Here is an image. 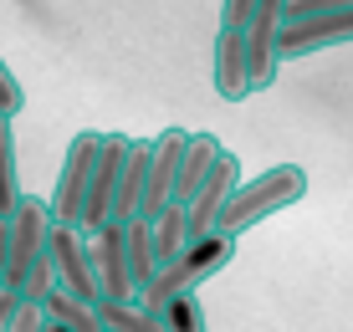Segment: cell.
I'll return each mask as SVG.
<instances>
[{"label": "cell", "mask_w": 353, "mask_h": 332, "mask_svg": "<svg viewBox=\"0 0 353 332\" xmlns=\"http://www.w3.org/2000/svg\"><path fill=\"white\" fill-rule=\"evenodd\" d=\"M46 332H67V327H62V322H46Z\"/></svg>", "instance_id": "484cf974"}, {"label": "cell", "mask_w": 353, "mask_h": 332, "mask_svg": "<svg viewBox=\"0 0 353 332\" xmlns=\"http://www.w3.org/2000/svg\"><path fill=\"white\" fill-rule=\"evenodd\" d=\"M46 261H52V276H57V291L97 307L103 302V287L92 276V256H88V236L77 225H57L52 220V236H46Z\"/></svg>", "instance_id": "277c9868"}, {"label": "cell", "mask_w": 353, "mask_h": 332, "mask_svg": "<svg viewBox=\"0 0 353 332\" xmlns=\"http://www.w3.org/2000/svg\"><path fill=\"white\" fill-rule=\"evenodd\" d=\"M348 41H353V10H333V16H312V21H287L282 26V61L327 52V46H348Z\"/></svg>", "instance_id": "30bf717a"}, {"label": "cell", "mask_w": 353, "mask_h": 332, "mask_svg": "<svg viewBox=\"0 0 353 332\" xmlns=\"http://www.w3.org/2000/svg\"><path fill=\"white\" fill-rule=\"evenodd\" d=\"M97 317H103V332H164V322L139 302H97Z\"/></svg>", "instance_id": "e0dca14e"}, {"label": "cell", "mask_w": 353, "mask_h": 332, "mask_svg": "<svg viewBox=\"0 0 353 332\" xmlns=\"http://www.w3.org/2000/svg\"><path fill=\"white\" fill-rule=\"evenodd\" d=\"M246 184V169H241V158L236 154H221V164L210 169V179L194 189V200L185 205L190 210V240H200V236H210L215 225H221V215H225V205L236 200V189Z\"/></svg>", "instance_id": "52a82bcc"}, {"label": "cell", "mask_w": 353, "mask_h": 332, "mask_svg": "<svg viewBox=\"0 0 353 332\" xmlns=\"http://www.w3.org/2000/svg\"><path fill=\"white\" fill-rule=\"evenodd\" d=\"M246 41V77H251V92L272 87L276 72H282V0H261L251 26L241 31Z\"/></svg>", "instance_id": "8992f818"}, {"label": "cell", "mask_w": 353, "mask_h": 332, "mask_svg": "<svg viewBox=\"0 0 353 332\" xmlns=\"http://www.w3.org/2000/svg\"><path fill=\"white\" fill-rule=\"evenodd\" d=\"M221 154H225V143L215 138V133H190V138H185V154H179V174H174V200H179V205H190V200H194V189L210 179V169L221 164Z\"/></svg>", "instance_id": "7c38bea8"}, {"label": "cell", "mask_w": 353, "mask_h": 332, "mask_svg": "<svg viewBox=\"0 0 353 332\" xmlns=\"http://www.w3.org/2000/svg\"><path fill=\"white\" fill-rule=\"evenodd\" d=\"M97 154H103V133L82 128L77 138L67 143V158H62V174H57V189L46 194V210H52L57 225H77L82 215V200H88V179L97 169Z\"/></svg>", "instance_id": "3957f363"}, {"label": "cell", "mask_w": 353, "mask_h": 332, "mask_svg": "<svg viewBox=\"0 0 353 332\" xmlns=\"http://www.w3.org/2000/svg\"><path fill=\"white\" fill-rule=\"evenodd\" d=\"M256 6L261 0H225L221 6V31H246L251 16H256Z\"/></svg>", "instance_id": "603a6c76"}, {"label": "cell", "mask_w": 353, "mask_h": 332, "mask_svg": "<svg viewBox=\"0 0 353 332\" xmlns=\"http://www.w3.org/2000/svg\"><path fill=\"white\" fill-rule=\"evenodd\" d=\"M302 194H307V174H302L297 164H276V169H266V174H256V179L241 184L236 200L225 205V215H221V225H215V230H225V236L241 240L251 225H261V220H272L276 210L297 205Z\"/></svg>", "instance_id": "7a4b0ae2"}, {"label": "cell", "mask_w": 353, "mask_h": 332, "mask_svg": "<svg viewBox=\"0 0 353 332\" xmlns=\"http://www.w3.org/2000/svg\"><path fill=\"white\" fill-rule=\"evenodd\" d=\"M123 256H128V276L133 287H149L154 276H159V256H154V220H128L123 225Z\"/></svg>", "instance_id": "5bb4252c"}, {"label": "cell", "mask_w": 353, "mask_h": 332, "mask_svg": "<svg viewBox=\"0 0 353 332\" xmlns=\"http://www.w3.org/2000/svg\"><path fill=\"white\" fill-rule=\"evenodd\" d=\"M21 169H16V133H10V118H0V220L16 215L21 205Z\"/></svg>", "instance_id": "2e32d148"}, {"label": "cell", "mask_w": 353, "mask_h": 332, "mask_svg": "<svg viewBox=\"0 0 353 332\" xmlns=\"http://www.w3.org/2000/svg\"><path fill=\"white\" fill-rule=\"evenodd\" d=\"M185 251H190V210L179 200H169L164 210L154 215V256H159V266H169Z\"/></svg>", "instance_id": "9a60e30c"}, {"label": "cell", "mask_w": 353, "mask_h": 332, "mask_svg": "<svg viewBox=\"0 0 353 332\" xmlns=\"http://www.w3.org/2000/svg\"><path fill=\"white\" fill-rule=\"evenodd\" d=\"M333 10H353V0H282V26H287V21L333 16Z\"/></svg>", "instance_id": "ffe728a7"}, {"label": "cell", "mask_w": 353, "mask_h": 332, "mask_svg": "<svg viewBox=\"0 0 353 332\" xmlns=\"http://www.w3.org/2000/svg\"><path fill=\"white\" fill-rule=\"evenodd\" d=\"M46 302H21L16 317H10V332H46Z\"/></svg>", "instance_id": "7402d4cb"}, {"label": "cell", "mask_w": 353, "mask_h": 332, "mask_svg": "<svg viewBox=\"0 0 353 332\" xmlns=\"http://www.w3.org/2000/svg\"><path fill=\"white\" fill-rule=\"evenodd\" d=\"M128 149H133V138H123V133H103V154H97V169L88 179V200H82V215H77L82 236H92L97 225L113 220V194H118V179H123Z\"/></svg>", "instance_id": "5b68a950"}, {"label": "cell", "mask_w": 353, "mask_h": 332, "mask_svg": "<svg viewBox=\"0 0 353 332\" xmlns=\"http://www.w3.org/2000/svg\"><path fill=\"white\" fill-rule=\"evenodd\" d=\"M21 107H26V92H21L16 72L6 67V56H0V118H16Z\"/></svg>", "instance_id": "44dd1931"}, {"label": "cell", "mask_w": 353, "mask_h": 332, "mask_svg": "<svg viewBox=\"0 0 353 332\" xmlns=\"http://www.w3.org/2000/svg\"><path fill=\"white\" fill-rule=\"evenodd\" d=\"M149 154H154V138H133V149L123 158V179H118V194H113V220L118 225H128V220H139L143 210V179H149Z\"/></svg>", "instance_id": "4fadbf2b"}, {"label": "cell", "mask_w": 353, "mask_h": 332, "mask_svg": "<svg viewBox=\"0 0 353 332\" xmlns=\"http://www.w3.org/2000/svg\"><path fill=\"white\" fill-rule=\"evenodd\" d=\"M6 251H10V230H6V220H0V281H6Z\"/></svg>", "instance_id": "d4e9b609"}, {"label": "cell", "mask_w": 353, "mask_h": 332, "mask_svg": "<svg viewBox=\"0 0 353 332\" xmlns=\"http://www.w3.org/2000/svg\"><path fill=\"white\" fill-rule=\"evenodd\" d=\"M185 128H164L159 138H154V154H149V179H143V220H154L164 210L169 200H174V174H179V154H185Z\"/></svg>", "instance_id": "9c48e42d"}, {"label": "cell", "mask_w": 353, "mask_h": 332, "mask_svg": "<svg viewBox=\"0 0 353 332\" xmlns=\"http://www.w3.org/2000/svg\"><path fill=\"white\" fill-rule=\"evenodd\" d=\"M88 256H92V276L103 287V302H139V287L128 276V256H123V225L108 220L88 236Z\"/></svg>", "instance_id": "ba28073f"}, {"label": "cell", "mask_w": 353, "mask_h": 332, "mask_svg": "<svg viewBox=\"0 0 353 332\" xmlns=\"http://www.w3.org/2000/svg\"><path fill=\"white\" fill-rule=\"evenodd\" d=\"M16 307H21V297L10 287H0V332H10V317H16Z\"/></svg>", "instance_id": "cb8c5ba5"}, {"label": "cell", "mask_w": 353, "mask_h": 332, "mask_svg": "<svg viewBox=\"0 0 353 332\" xmlns=\"http://www.w3.org/2000/svg\"><path fill=\"white\" fill-rule=\"evenodd\" d=\"M210 82L225 103H246L251 97V77H246V41L241 31H221L210 46Z\"/></svg>", "instance_id": "8fae6325"}, {"label": "cell", "mask_w": 353, "mask_h": 332, "mask_svg": "<svg viewBox=\"0 0 353 332\" xmlns=\"http://www.w3.org/2000/svg\"><path fill=\"white\" fill-rule=\"evenodd\" d=\"M46 317H52V322H62L67 332H103V317H97V307L67 297V291H52V297H46Z\"/></svg>", "instance_id": "ac0fdd59"}, {"label": "cell", "mask_w": 353, "mask_h": 332, "mask_svg": "<svg viewBox=\"0 0 353 332\" xmlns=\"http://www.w3.org/2000/svg\"><path fill=\"white\" fill-rule=\"evenodd\" d=\"M159 322H164V332H210V327H205L200 297H174V302L159 312Z\"/></svg>", "instance_id": "d6986e66"}, {"label": "cell", "mask_w": 353, "mask_h": 332, "mask_svg": "<svg viewBox=\"0 0 353 332\" xmlns=\"http://www.w3.org/2000/svg\"><path fill=\"white\" fill-rule=\"evenodd\" d=\"M230 256H236V236H225V230H210V236L190 240V251L179 256V261L159 266V276H154L149 287L139 291V307L159 317L174 297H194V291H200L215 271H225Z\"/></svg>", "instance_id": "6da1fadb"}]
</instances>
